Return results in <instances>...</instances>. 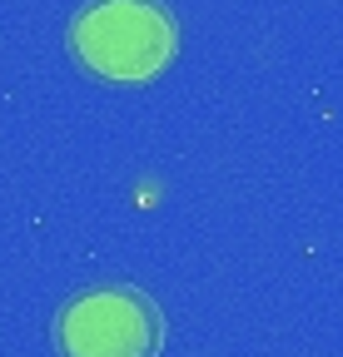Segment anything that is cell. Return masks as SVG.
Segmentation results:
<instances>
[{"instance_id":"cell-1","label":"cell","mask_w":343,"mask_h":357,"mask_svg":"<svg viewBox=\"0 0 343 357\" xmlns=\"http://www.w3.org/2000/svg\"><path fill=\"white\" fill-rule=\"evenodd\" d=\"M70 50L100 79L140 84L175 60V20L159 0H90L70 20Z\"/></svg>"},{"instance_id":"cell-2","label":"cell","mask_w":343,"mask_h":357,"mask_svg":"<svg viewBox=\"0 0 343 357\" xmlns=\"http://www.w3.org/2000/svg\"><path fill=\"white\" fill-rule=\"evenodd\" d=\"M159 337V307L135 288H90L55 318V342L65 357H154Z\"/></svg>"}]
</instances>
